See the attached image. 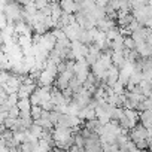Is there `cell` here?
Masks as SVG:
<instances>
[{
    "instance_id": "5b68a950",
    "label": "cell",
    "mask_w": 152,
    "mask_h": 152,
    "mask_svg": "<svg viewBox=\"0 0 152 152\" xmlns=\"http://www.w3.org/2000/svg\"><path fill=\"white\" fill-rule=\"evenodd\" d=\"M136 51L139 52L140 57H143V58H149V57L152 55V45H151L148 40L137 42V43H136Z\"/></svg>"
},
{
    "instance_id": "8992f818",
    "label": "cell",
    "mask_w": 152,
    "mask_h": 152,
    "mask_svg": "<svg viewBox=\"0 0 152 152\" xmlns=\"http://www.w3.org/2000/svg\"><path fill=\"white\" fill-rule=\"evenodd\" d=\"M60 6L66 14H76L79 11V3L76 0H60Z\"/></svg>"
},
{
    "instance_id": "3957f363",
    "label": "cell",
    "mask_w": 152,
    "mask_h": 152,
    "mask_svg": "<svg viewBox=\"0 0 152 152\" xmlns=\"http://www.w3.org/2000/svg\"><path fill=\"white\" fill-rule=\"evenodd\" d=\"M63 28H64L66 36H67L72 42H73V40H79V34H81L82 27L79 26L78 21H76V23H72V24H67V26H64Z\"/></svg>"
},
{
    "instance_id": "4fadbf2b",
    "label": "cell",
    "mask_w": 152,
    "mask_h": 152,
    "mask_svg": "<svg viewBox=\"0 0 152 152\" xmlns=\"http://www.w3.org/2000/svg\"><path fill=\"white\" fill-rule=\"evenodd\" d=\"M42 112H43V107H42L40 104H33V106H31V116H33L34 121L42 116Z\"/></svg>"
},
{
    "instance_id": "277c9868",
    "label": "cell",
    "mask_w": 152,
    "mask_h": 152,
    "mask_svg": "<svg viewBox=\"0 0 152 152\" xmlns=\"http://www.w3.org/2000/svg\"><path fill=\"white\" fill-rule=\"evenodd\" d=\"M119 76H121V70H119V67H118V66H115V64H112V66L109 67V70H107V79H106V85L113 87V85L118 82Z\"/></svg>"
},
{
    "instance_id": "ba28073f",
    "label": "cell",
    "mask_w": 152,
    "mask_h": 152,
    "mask_svg": "<svg viewBox=\"0 0 152 152\" xmlns=\"http://www.w3.org/2000/svg\"><path fill=\"white\" fill-rule=\"evenodd\" d=\"M36 88H37V87H36V84H26V82H23V84H21V87L18 88V97H20V99L30 97Z\"/></svg>"
},
{
    "instance_id": "52a82bcc",
    "label": "cell",
    "mask_w": 152,
    "mask_h": 152,
    "mask_svg": "<svg viewBox=\"0 0 152 152\" xmlns=\"http://www.w3.org/2000/svg\"><path fill=\"white\" fill-rule=\"evenodd\" d=\"M55 79H57V76L52 75L51 72H48L46 69H43L40 72V76H39V79H37V84L39 85H52L55 84Z\"/></svg>"
},
{
    "instance_id": "7c38bea8",
    "label": "cell",
    "mask_w": 152,
    "mask_h": 152,
    "mask_svg": "<svg viewBox=\"0 0 152 152\" xmlns=\"http://www.w3.org/2000/svg\"><path fill=\"white\" fill-rule=\"evenodd\" d=\"M131 21H134V17H133V14L130 12V14H127V15H124V17H119V18L116 20V24H118V27H128V26L131 24Z\"/></svg>"
},
{
    "instance_id": "e0dca14e",
    "label": "cell",
    "mask_w": 152,
    "mask_h": 152,
    "mask_svg": "<svg viewBox=\"0 0 152 152\" xmlns=\"http://www.w3.org/2000/svg\"><path fill=\"white\" fill-rule=\"evenodd\" d=\"M109 2H110V0H96V3L99 6H102V8H106L109 5Z\"/></svg>"
},
{
    "instance_id": "2e32d148",
    "label": "cell",
    "mask_w": 152,
    "mask_h": 152,
    "mask_svg": "<svg viewBox=\"0 0 152 152\" xmlns=\"http://www.w3.org/2000/svg\"><path fill=\"white\" fill-rule=\"evenodd\" d=\"M34 3H36V6L39 8V11H40V9H43L45 6L49 5V0H34Z\"/></svg>"
},
{
    "instance_id": "9a60e30c",
    "label": "cell",
    "mask_w": 152,
    "mask_h": 152,
    "mask_svg": "<svg viewBox=\"0 0 152 152\" xmlns=\"http://www.w3.org/2000/svg\"><path fill=\"white\" fill-rule=\"evenodd\" d=\"M20 113H21V110H20L18 106H14V107L9 109V116H12V118H18Z\"/></svg>"
},
{
    "instance_id": "9c48e42d",
    "label": "cell",
    "mask_w": 152,
    "mask_h": 152,
    "mask_svg": "<svg viewBox=\"0 0 152 152\" xmlns=\"http://www.w3.org/2000/svg\"><path fill=\"white\" fill-rule=\"evenodd\" d=\"M116 26V23L112 20V18H109V17H104V18H102V20H99L97 21V27L102 30V31H109L112 27H115Z\"/></svg>"
},
{
    "instance_id": "8fae6325",
    "label": "cell",
    "mask_w": 152,
    "mask_h": 152,
    "mask_svg": "<svg viewBox=\"0 0 152 152\" xmlns=\"http://www.w3.org/2000/svg\"><path fill=\"white\" fill-rule=\"evenodd\" d=\"M124 37H125V36L119 34L116 39H113V40H112V45H110L112 51H124V49H125V45H124Z\"/></svg>"
},
{
    "instance_id": "ac0fdd59",
    "label": "cell",
    "mask_w": 152,
    "mask_h": 152,
    "mask_svg": "<svg viewBox=\"0 0 152 152\" xmlns=\"http://www.w3.org/2000/svg\"><path fill=\"white\" fill-rule=\"evenodd\" d=\"M17 2H18L20 5H23V6H26V5H28L30 2H33V0H17Z\"/></svg>"
},
{
    "instance_id": "7a4b0ae2",
    "label": "cell",
    "mask_w": 152,
    "mask_h": 152,
    "mask_svg": "<svg viewBox=\"0 0 152 152\" xmlns=\"http://www.w3.org/2000/svg\"><path fill=\"white\" fill-rule=\"evenodd\" d=\"M130 139L131 140H134V142H137V140H143V139H149L151 137V131L140 122H137L136 124V127H133L131 130H130Z\"/></svg>"
},
{
    "instance_id": "5bb4252c",
    "label": "cell",
    "mask_w": 152,
    "mask_h": 152,
    "mask_svg": "<svg viewBox=\"0 0 152 152\" xmlns=\"http://www.w3.org/2000/svg\"><path fill=\"white\" fill-rule=\"evenodd\" d=\"M124 45H125V49H136V40L133 39V36H125Z\"/></svg>"
},
{
    "instance_id": "30bf717a",
    "label": "cell",
    "mask_w": 152,
    "mask_h": 152,
    "mask_svg": "<svg viewBox=\"0 0 152 152\" xmlns=\"http://www.w3.org/2000/svg\"><path fill=\"white\" fill-rule=\"evenodd\" d=\"M112 60H113V64L118 66V67H121L127 61L124 51H112Z\"/></svg>"
},
{
    "instance_id": "6da1fadb",
    "label": "cell",
    "mask_w": 152,
    "mask_h": 152,
    "mask_svg": "<svg viewBox=\"0 0 152 152\" xmlns=\"http://www.w3.org/2000/svg\"><path fill=\"white\" fill-rule=\"evenodd\" d=\"M24 6L20 5L17 0H9L6 5H2V12L6 15L9 23H18L23 20Z\"/></svg>"
}]
</instances>
